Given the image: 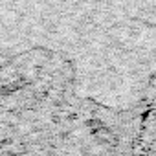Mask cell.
I'll list each match as a JSON object with an SVG mask.
<instances>
[{"label": "cell", "instance_id": "obj_1", "mask_svg": "<svg viewBox=\"0 0 156 156\" xmlns=\"http://www.w3.org/2000/svg\"><path fill=\"white\" fill-rule=\"evenodd\" d=\"M94 134H96L98 141H101V143H114V141H116V138L112 136V132H110L105 125H101L99 129H96Z\"/></svg>", "mask_w": 156, "mask_h": 156}]
</instances>
